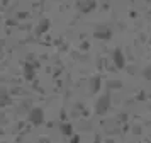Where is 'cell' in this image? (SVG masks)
Instances as JSON below:
<instances>
[{"mask_svg": "<svg viewBox=\"0 0 151 143\" xmlns=\"http://www.w3.org/2000/svg\"><path fill=\"white\" fill-rule=\"evenodd\" d=\"M61 129H63V133H66V135H70V133H71V126H70V124H66V126L63 124Z\"/></svg>", "mask_w": 151, "mask_h": 143, "instance_id": "cell-4", "label": "cell"}, {"mask_svg": "<svg viewBox=\"0 0 151 143\" xmlns=\"http://www.w3.org/2000/svg\"><path fill=\"white\" fill-rule=\"evenodd\" d=\"M97 89H99V78H95V80H93V92H95Z\"/></svg>", "mask_w": 151, "mask_h": 143, "instance_id": "cell-5", "label": "cell"}, {"mask_svg": "<svg viewBox=\"0 0 151 143\" xmlns=\"http://www.w3.org/2000/svg\"><path fill=\"white\" fill-rule=\"evenodd\" d=\"M109 101H110L109 95H104V97H100L99 106H97V113H99V114H104V113L109 109Z\"/></svg>", "mask_w": 151, "mask_h": 143, "instance_id": "cell-2", "label": "cell"}, {"mask_svg": "<svg viewBox=\"0 0 151 143\" xmlns=\"http://www.w3.org/2000/svg\"><path fill=\"white\" fill-rule=\"evenodd\" d=\"M29 119L34 123V124H41L42 119H44V113H42V109H32L31 114H29Z\"/></svg>", "mask_w": 151, "mask_h": 143, "instance_id": "cell-1", "label": "cell"}, {"mask_svg": "<svg viewBox=\"0 0 151 143\" xmlns=\"http://www.w3.org/2000/svg\"><path fill=\"white\" fill-rule=\"evenodd\" d=\"M114 61H116V65L119 68L124 67V56H122V51H121V49H116V53H114Z\"/></svg>", "mask_w": 151, "mask_h": 143, "instance_id": "cell-3", "label": "cell"}]
</instances>
